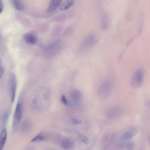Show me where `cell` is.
<instances>
[{
    "mask_svg": "<svg viewBox=\"0 0 150 150\" xmlns=\"http://www.w3.org/2000/svg\"><path fill=\"white\" fill-rule=\"evenodd\" d=\"M4 71H5V69H4V66L0 67V79L2 77L4 73Z\"/></svg>",
    "mask_w": 150,
    "mask_h": 150,
    "instance_id": "22",
    "label": "cell"
},
{
    "mask_svg": "<svg viewBox=\"0 0 150 150\" xmlns=\"http://www.w3.org/2000/svg\"><path fill=\"white\" fill-rule=\"evenodd\" d=\"M77 137H78V139L81 142L85 144H88L89 143V139L85 135L81 133H79L77 135Z\"/></svg>",
    "mask_w": 150,
    "mask_h": 150,
    "instance_id": "19",
    "label": "cell"
},
{
    "mask_svg": "<svg viewBox=\"0 0 150 150\" xmlns=\"http://www.w3.org/2000/svg\"><path fill=\"white\" fill-rule=\"evenodd\" d=\"M74 4V0H66L61 5L60 9L62 11H66L70 8Z\"/></svg>",
    "mask_w": 150,
    "mask_h": 150,
    "instance_id": "16",
    "label": "cell"
},
{
    "mask_svg": "<svg viewBox=\"0 0 150 150\" xmlns=\"http://www.w3.org/2000/svg\"><path fill=\"white\" fill-rule=\"evenodd\" d=\"M7 138V132L5 129H3L0 134V150H2Z\"/></svg>",
    "mask_w": 150,
    "mask_h": 150,
    "instance_id": "15",
    "label": "cell"
},
{
    "mask_svg": "<svg viewBox=\"0 0 150 150\" xmlns=\"http://www.w3.org/2000/svg\"><path fill=\"white\" fill-rule=\"evenodd\" d=\"M1 66H3V65H2V60H1V59L0 58V67H1Z\"/></svg>",
    "mask_w": 150,
    "mask_h": 150,
    "instance_id": "24",
    "label": "cell"
},
{
    "mask_svg": "<svg viewBox=\"0 0 150 150\" xmlns=\"http://www.w3.org/2000/svg\"><path fill=\"white\" fill-rule=\"evenodd\" d=\"M61 101L62 102V103L63 104H64L65 105H67V106H69L71 103L69 102V101L67 99V98L66 97V96L64 95H62V97H61Z\"/></svg>",
    "mask_w": 150,
    "mask_h": 150,
    "instance_id": "20",
    "label": "cell"
},
{
    "mask_svg": "<svg viewBox=\"0 0 150 150\" xmlns=\"http://www.w3.org/2000/svg\"><path fill=\"white\" fill-rule=\"evenodd\" d=\"M22 112H23L22 103L21 101H19L18 102V103L16 104L15 113L13 115V129H16L18 124L19 123V122L22 118Z\"/></svg>",
    "mask_w": 150,
    "mask_h": 150,
    "instance_id": "6",
    "label": "cell"
},
{
    "mask_svg": "<svg viewBox=\"0 0 150 150\" xmlns=\"http://www.w3.org/2000/svg\"><path fill=\"white\" fill-rule=\"evenodd\" d=\"M123 113L122 110L120 107H113L110 108L106 112V116L110 119H117L120 118Z\"/></svg>",
    "mask_w": 150,
    "mask_h": 150,
    "instance_id": "7",
    "label": "cell"
},
{
    "mask_svg": "<svg viewBox=\"0 0 150 150\" xmlns=\"http://www.w3.org/2000/svg\"><path fill=\"white\" fill-rule=\"evenodd\" d=\"M60 146L63 149H65V150L71 149L73 148L74 146V142L71 139L66 138L63 139L61 141Z\"/></svg>",
    "mask_w": 150,
    "mask_h": 150,
    "instance_id": "11",
    "label": "cell"
},
{
    "mask_svg": "<svg viewBox=\"0 0 150 150\" xmlns=\"http://www.w3.org/2000/svg\"><path fill=\"white\" fill-rule=\"evenodd\" d=\"M101 26L103 30H107L110 26V19L108 15L105 13H103L101 16Z\"/></svg>",
    "mask_w": 150,
    "mask_h": 150,
    "instance_id": "12",
    "label": "cell"
},
{
    "mask_svg": "<svg viewBox=\"0 0 150 150\" xmlns=\"http://www.w3.org/2000/svg\"><path fill=\"white\" fill-rule=\"evenodd\" d=\"M69 97L73 102L79 103L81 100L83 96L79 90L73 89L69 92Z\"/></svg>",
    "mask_w": 150,
    "mask_h": 150,
    "instance_id": "9",
    "label": "cell"
},
{
    "mask_svg": "<svg viewBox=\"0 0 150 150\" xmlns=\"http://www.w3.org/2000/svg\"><path fill=\"white\" fill-rule=\"evenodd\" d=\"M114 136V132H108L104 135L101 139V145L103 149H106L110 145Z\"/></svg>",
    "mask_w": 150,
    "mask_h": 150,
    "instance_id": "8",
    "label": "cell"
},
{
    "mask_svg": "<svg viewBox=\"0 0 150 150\" xmlns=\"http://www.w3.org/2000/svg\"><path fill=\"white\" fill-rule=\"evenodd\" d=\"M71 122L75 125H79V124H80L82 123L81 121H80V120H79L76 118H73V117L71 118Z\"/></svg>",
    "mask_w": 150,
    "mask_h": 150,
    "instance_id": "21",
    "label": "cell"
},
{
    "mask_svg": "<svg viewBox=\"0 0 150 150\" xmlns=\"http://www.w3.org/2000/svg\"><path fill=\"white\" fill-rule=\"evenodd\" d=\"M62 0H50L49 6L47 9V12H51L56 9L61 4Z\"/></svg>",
    "mask_w": 150,
    "mask_h": 150,
    "instance_id": "14",
    "label": "cell"
},
{
    "mask_svg": "<svg viewBox=\"0 0 150 150\" xmlns=\"http://www.w3.org/2000/svg\"><path fill=\"white\" fill-rule=\"evenodd\" d=\"M114 87L113 81L111 79L105 80L98 87L97 94L100 99L105 100L110 96Z\"/></svg>",
    "mask_w": 150,
    "mask_h": 150,
    "instance_id": "1",
    "label": "cell"
},
{
    "mask_svg": "<svg viewBox=\"0 0 150 150\" xmlns=\"http://www.w3.org/2000/svg\"><path fill=\"white\" fill-rule=\"evenodd\" d=\"M62 43L59 41H56L47 45L44 49V54L47 57H52L57 54L62 50Z\"/></svg>",
    "mask_w": 150,
    "mask_h": 150,
    "instance_id": "2",
    "label": "cell"
},
{
    "mask_svg": "<svg viewBox=\"0 0 150 150\" xmlns=\"http://www.w3.org/2000/svg\"><path fill=\"white\" fill-rule=\"evenodd\" d=\"M98 41L97 36L94 33H90L83 39L80 49L82 51H86L92 47Z\"/></svg>",
    "mask_w": 150,
    "mask_h": 150,
    "instance_id": "4",
    "label": "cell"
},
{
    "mask_svg": "<svg viewBox=\"0 0 150 150\" xmlns=\"http://www.w3.org/2000/svg\"><path fill=\"white\" fill-rule=\"evenodd\" d=\"M3 10H4V4L2 2V1L0 0V13H2Z\"/></svg>",
    "mask_w": 150,
    "mask_h": 150,
    "instance_id": "23",
    "label": "cell"
},
{
    "mask_svg": "<svg viewBox=\"0 0 150 150\" xmlns=\"http://www.w3.org/2000/svg\"><path fill=\"white\" fill-rule=\"evenodd\" d=\"M144 71L142 69H137L133 73L131 79V85L135 88L140 87L144 82Z\"/></svg>",
    "mask_w": 150,
    "mask_h": 150,
    "instance_id": "3",
    "label": "cell"
},
{
    "mask_svg": "<svg viewBox=\"0 0 150 150\" xmlns=\"http://www.w3.org/2000/svg\"><path fill=\"white\" fill-rule=\"evenodd\" d=\"M47 138V135L43 132H40L39 134L36 135L32 139V142H40L46 140Z\"/></svg>",
    "mask_w": 150,
    "mask_h": 150,
    "instance_id": "17",
    "label": "cell"
},
{
    "mask_svg": "<svg viewBox=\"0 0 150 150\" xmlns=\"http://www.w3.org/2000/svg\"><path fill=\"white\" fill-rule=\"evenodd\" d=\"M25 41L29 45H35L38 42L36 37L31 33H27L23 36Z\"/></svg>",
    "mask_w": 150,
    "mask_h": 150,
    "instance_id": "13",
    "label": "cell"
},
{
    "mask_svg": "<svg viewBox=\"0 0 150 150\" xmlns=\"http://www.w3.org/2000/svg\"><path fill=\"white\" fill-rule=\"evenodd\" d=\"M16 85L17 81L16 75L14 73H11L9 76V93L12 103H13L15 100Z\"/></svg>",
    "mask_w": 150,
    "mask_h": 150,
    "instance_id": "5",
    "label": "cell"
},
{
    "mask_svg": "<svg viewBox=\"0 0 150 150\" xmlns=\"http://www.w3.org/2000/svg\"><path fill=\"white\" fill-rule=\"evenodd\" d=\"M12 4L14 6V8L17 11H22L24 9L23 5L19 0H12Z\"/></svg>",
    "mask_w": 150,
    "mask_h": 150,
    "instance_id": "18",
    "label": "cell"
},
{
    "mask_svg": "<svg viewBox=\"0 0 150 150\" xmlns=\"http://www.w3.org/2000/svg\"><path fill=\"white\" fill-rule=\"evenodd\" d=\"M138 130L137 129H132L129 131L125 132L121 137V140L123 142H125L130 140L131 138L134 137L137 134Z\"/></svg>",
    "mask_w": 150,
    "mask_h": 150,
    "instance_id": "10",
    "label": "cell"
}]
</instances>
